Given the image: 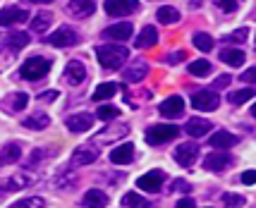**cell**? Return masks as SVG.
<instances>
[{"instance_id":"obj_36","label":"cell","mask_w":256,"mask_h":208,"mask_svg":"<svg viewBox=\"0 0 256 208\" xmlns=\"http://www.w3.org/2000/svg\"><path fill=\"white\" fill-rule=\"evenodd\" d=\"M256 96L254 88H240V91H234V94H230V103H234V106H242V103H246V100H252Z\"/></svg>"},{"instance_id":"obj_9","label":"cell","mask_w":256,"mask_h":208,"mask_svg":"<svg viewBox=\"0 0 256 208\" xmlns=\"http://www.w3.org/2000/svg\"><path fill=\"white\" fill-rule=\"evenodd\" d=\"M26 103H29V96L22 94V91H14V94H8L5 98L0 100V110L8 112V115H14V112L26 108Z\"/></svg>"},{"instance_id":"obj_44","label":"cell","mask_w":256,"mask_h":208,"mask_svg":"<svg viewBox=\"0 0 256 208\" xmlns=\"http://www.w3.org/2000/svg\"><path fill=\"white\" fill-rule=\"evenodd\" d=\"M184 58H187V53H184V50H175V53H168L166 55V62H168V65H178V62H182Z\"/></svg>"},{"instance_id":"obj_24","label":"cell","mask_w":256,"mask_h":208,"mask_svg":"<svg viewBox=\"0 0 256 208\" xmlns=\"http://www.w3.org/2000/svg\"><path fill=\"white\" fill-rule=\"evenodd\" d=\"M134 160V146L132 144H122V146H115L110 151V163L115 165H127Z\"/></svg>"},{"instance_id":"obj_22","label":"cell","mask_w":256,"mask_h":208,"mask_svg":"<svg viewBox=\"0 0 256 208\" xmlns=\"http://www.w3.org/2000/svg\"><path fill=\"white\" fill-rule=\"evenodd\" d=\"M211 130H213V122L211 120H201V118H192V120L184 124V132H187L190 136H194V139L206 136Z\"/></svg>"},{"instance_id":"obj_51","label":"cell","mask_w":256,"mask_h":208,"mask_svg":"<svg viewBox=\"0 0 256 208\" xmlns=\"http://www.w3.org/2000/svg\"><path fill=\"white\" fill-rule=\"evenodd\" d=\"M252 115H254V118H256V103H254V106H252Z\"/></svg>"},{"instance_id":"obj_19","label":"cell","mask_w":256,"mask_h":208,"mask_svg":"<svg viewBox=\"0 0 256 208\" xmlns=\"http://www.w3.org/2000/svg\"><path fill=\"white\" fill-rule=\"evenodd\" d=\"M29 34L24 32H10L5 34V38H2V48H8V50H12V53H17V50H22L24 46H29Z\"/></svg>"},{"instance_id":"obj_25","label":"cell","mask_w":256,"mask_h":208,"mask_svg":"<svg viewBox=\"0 0 256 208\" xmlns=\"http://www.w3.org/2000/svg\"><path fill=\"white\" fill-rule=\"evenodd\" d=\"M208 144H211L213 148H218V151H228L230 146L237 144V136L230 134V132H213L211 139H208Z\"/></svg>"},{"instance_id":"obj_39","label":"cell","mask_w":256,"mask_h":208,"mask_svg":"<svg viewBox=\"0 0 256 208\" xmlns=\"http://www.w3.org/2000/svg\"><path fill=\"white\" fill-rule=\"evenodd\" d=\"M118 112H120V110L115 108V106H100V108L96 110V118L103 120V122H110V120L118 118Z\"/></svg>"},{"instance_id":"obj_16","label":"cell","mask_w":256,"mask_h":208,"mask_svg":"<svg viewBox=\"0 0 256 208\" xmlns=\"http://www.w3.org/2000/svg\"><path fill=\"white\" fill-rule=\"evenodd\" d=\"M132 24L130 22H120V24H112L108 26L106 32H103V38H108V41H127V38H132Z\"/></svg>"},{"instance_id":"obj_20","label":"cell","mask_w":256,"mask_h":208,"mask_svg":"<svg viewBox=\"0 0 256 208\" xmlns=\"http://www.w3.org/2000/svg\"><path fill=\"white\" fill-rule=\"evenodd\" d=\"M146 74H148V62H146V60H134L132 65L124 70V82H130V84H139Z\"/></svg>"},{"instance_id":"obj_17","label":"cell","mask_w":256,"mask_h":208,"mask_svg":"<svg viewBox=\"0 0 256 208\" xmlns=\"http://www.w3.org/2000/svg\"><path fill=\"white\" fill-rule=\"evenodd\" d=\"M84 79H86V67L82 65L79 60L67 62V67H65V82L70 84V86H79Z\"/></svg>"},{"instance_id":"obj_32","label":"cell","mask_w":256,"mask_h":208,"mask_svg":"<svg viewBox=\"0 0 256 208\" xmlns=\"http://www.w3.org/2000/svg\"><path fill=\"white\" fill-rule=\"evenodd\" d=\"M156 17L160 24H178L180 20H182V17H180V10L170 8V5H163V8L156 12Z\"/></svg>"},{"instance_id":"obj_40","label":"cell","mask_w":256,"mask_h":208,"mask_svg":"<svg viewBox=\"0 0 256 208\" xmlns=\"http://www.w3.org/2000/svg\"><path fill=\"white\" fill-rule=\"evenodd\" d=\"M223 204L228 208H242L246 204V198L240 196V194H230V192H228V194H223Z\"/></svg>"},{"instance_id":"obj_33","label":"cell","mask_w":256,"mask_h":208,"mask_svg":"<svg viewBox=\"0 0 256 208\" xmlns=\"http://www.w3.org/2000/svg\"><path fill=\"white\" fill-rule=\"evenodd\" d=\"M190 74H194V77H208L211 74V62L208 60H194V62H190Z\"/></svg>"},{"instance_id":"obj_43","label":"cell","mask_w":256,"mask_h":208,"mask_svg":"<svg viewBox=\"0 0 256 208\" xmlns=\"http://www.w3.org/2000/svg\"><path fill=\"white\" fill-rule=\"evenodd\" d=\"M170 192H180V194H190L192 192V184L187 180H172V184H170Z\"/></svg>"},{"instance_id":"obj_23","label":"cell","mask_w":256,"mask_h":208,"mask_svg":"<svg viewBox=\"0 0 256 208\" xmlns=\"http://www.w3.org/2000/svg\"><path fill=\"white\" fill-rule=\"evenodd\" d=\"M22 158V144L12 142V144H5L2 148H0V168H5V165L10 163H17Z\"/></svg>"},{"instance_id":"obj_27","label":"cell","mask_w":256,"mask_h":208,"mask_svg":"<svg viewBox=\"0 0 256 208\" xmlns=\"http://www.w3.org/2000/svg\"><path fill=\"white\" fill-rule=\"evenodd\" d=\"M220 60H223L228 67H242L246 60V55L240 50V48H223L220 50Z\"/></svg>"},{"instance_id":"obj_50","label":"cell","mask_w":256,"mask_h":208,"mask_svg":"<svg viewBox=\"0 0 256 208\" xmlns=\"http://www.w3.org/2000/svg\"><path fill=\"white\" fill-rule=\"evenodd\" d=\"M26 2H38V5H46V2H53V0H26Z\"/></svg>"},{"instance_id":"obj_21","label":"cell","mask_w":256,"mask_h":208,"mask_svg":"<svg viewBox=\"0 0 256 208\" xmlns=\"http://www.w3.org/2000/svg\"><path fill=\"white\" fill-rule=\"evenodd\" d=\"M127 132H130V127L124 124V122H120V124H112V127H106V130L100 132L98 136H96V142L98 144H110V142H118V139H122V136H127Z\"/></svg>"},{"instance_id":"obj_42","label":"cell","mask_w":256,"mask_h":208,"mask_svg":"<svg viewBox=\"0 0 256 208\" xmlns=\"http://www.w3.org/2000/svg\"><path fill=\"white\" fill-rule=\"evenodd\" d=\"M213 2H216L223 12H234L240 5H242V0H213Z\"/></svg>"},{"instance_id":"obj_45","label":"cell","mask_w":256,"mask_h":208,"mask_svg":"<svg viewBox=\"0 0 256 208\" xmlns=\"http://www.w3.org/2000/svg\"><path fill=\"white\" fill-rule=\"evenodd\" d=\"M242 82L244 84H256V67H249L244 74H242Z\"/></svg>"},{"instance_id":"obj_18","label":"cell","mask_w":256,"mask_h":208,"mask_svg":"<svg viewBox=\"0 0 256 208\" xmlns=\"http://www.w3.org/2000/svg\"><path fill=\"white\" fill-rule=\"evenodd\" d=\"M184 112V98L182 96H170L160 103V115L163 118H180Z\"/></svg>"},{"instance_id":"obj_34","label":"cell","mask_w":256,"mask_h":208,"mask_svg":"<svg viewBox=\"0 0 256 208\" xmlns=\"http://www.w3.org/2000/svg\"><path fill=\"white\" fill-rule=\"evenodd\" d=\"M122 206L124 208H148V201H146L144 196H139V194L130 192V194H124L122 196Z\"/></svg>"},{"instance_id":"obj_7","label":"cell","mask_w":256,"mask_h":208,"mask_svg":"<svg viewBox=\"0 0 256 208\" xmlns=\"http://www.w3.org/2000/svg\"><path fill=\"white\" fill-rule=\"evenodd\" d=\"M163 180H166L163 170H151V172H146V175H142L136 180V186L148 192V194H158L163 189Z\"/></svg>"},{"instance_id":"obj_26","label":"cell","mask_w":256,"mask_h":208,"mask_svg":"<svg viewBox=\"0 0 256 208\" xmlns=\"http://www.w3.org/2000/svg\"><path fill=\"white\" fill-rule=\"evenodd\" d=\"M156 44H158V29L151 26V24L144 26L142 34L134 38V46H136V48H151V46H156Z\"/></svg>"},{"instance_id":"obj_1","label":"cell","mask_w":256,"mask_h":208,"mask_svg":"<svg viewBox=\"0 0 256 208\" xmlns=\"http://www.w3.org/2000/svg\"><path fill=\"white\" fill-rule=\"evenodd\" d=\"M96 58H98V62L106 70H118V67H122L127 62V58H130V50L120 44H106V46H98L96 48Z\"/></svg>"},{"instance_id":"obj_48","label":"cell","mask_w":256,"mask_h":208,"mask_svg":"<svg viewBox=\"0 0 256 208\" xmlns=\"http://www.w3.org/2000/svg\"><path fill=\"white\" fill-rule=\"evenodd\" d=\"M228 84H230V77H228V74L220 79H216V88H223V86H228Z\"/></svg>"},{"instance_id":"obj_46","label":"cell","mask_w":256,"mask_h":208,"mask_svg":"<svg viewBox=\"0 0 256 208\" xmlns=\"http://www.w3.org/2000/svg\"><path fill=\"white\" fill-rule=\"evenodd\" d=\"M242 184H256V170H246V172H242Z\"/></svg>"},{"instance_id":"obj_5","label":"cell","mask_w":256,"mask_h":208,"mask_svg":"<svg viewBox=\"0 0 256 208\" xmlns=\"http://www.w3.org/2000/svg\"><path fill=\"white\" fill-rule=\"evenodd\" d=\"M178 134H180V127H175V124H151L146 130V142L158 146V144L172 142Z\"/></svg>"},{"instance_id":"obj_38","label":"cell","mask_w":256,"mask_h":208,"mask_svg":"<svg viewBox=\"0 0 256 208\" xmlns=\"http://www.w3.org/2000/svg\"><path fill=\"white\" fill-rule=\"evenodd\" d=\"M10 208H46V201L41 196H29V198L17 201V204H12Z\"/></svg>"},{"instance_id":"obj_10","label":"cell","mask_w":256,"mask_h":208,"mask_svg":"<svg viewBox=\"0 0 256 208\" xmlns=\"http://www.w3.org/2000/svg\"><path fill=\"white\" fill-rule=\"evenodd\" d=\"M196 158H199V146L194 142H184L180 144L178 148H175V160H178L182 168H190V165L196 163Z\"/></svg>"},{"instance_id":"obj_2","label":"cell","mask_w":256,"mask_h":208,"mask_svg":"<svg viewBox=\"0 0 256 208\" xmlns=\"http://www.w3.org/2000/svg\"><path fill=\"white\" fill-rule=\"evenodd\" d=\"M50 67H53V62H50L48 58L36 55V58H29V60L20 67V74H22V79H26V82H38V79H44L46 74L50 72Z\"/></svg>"},{"instance_id":"obj_31","label":"cell","mask_w":256,"mask_h":208,"mask_svg":"<svg viewBox=\"0 0 256 208\" xmlns=\"http://www.w3.org/2000/svg\"><path fill=\"white\" fill-rule=\"evenodd\" d=\"M53 24V14L48 10H44V12H38L36 17L32 20V32H36V34H44V32H48V26Z\"/></svg>"},{"instance_id":"obj_47","label":"cell","mask_w":256,"mask_h":208,"mask_svg":"<svg viewBox=\"0 0 256 208\" xmlns=\"http://www.w3.org/2000/svg\"><path fill=\"white\" fill-rule=\"evenodd\" d=\"M178 208H194V201H192V198H180Z\"/></svg>"},{"instance_id":"obj_49","label":"cell","mask_w":256,"mask_h":208,"mask_svg":"<svg viewBox=\"0 0 256 208\" xmlns=\"http://www.w3.org/2000/svg\"><path fill=\"white\" fill-rule=\"evenodd\" d=\"M58 98V91H44V96H41V100H53Z\"/></svg>"},{"instance_id":"obj_3","label":"cell","mask_w":256,"mask_h":208,"mask_svg":"<svg viewBox=\"0 0 256 208\" xmlns=\"http://www.w3.org/2000/svg\"><path fill=\"white\" fill-rule=\"evenodd\" d=\"M36 180H38V175H34L29 170H20V172H14V175L0 180V194H10V192L26 189V186H32Z\"/></svg>"},{"instance_id":"obj_13","label":"cell","mask_w":256,"mask_h":208,"mask_svg":"<svg viewBox=\"0 0 256 208\" xmlns=\"http://www.w3.org/2000/svg\"><path fill=\"white\" fill-rule=\"evenodd\" d=\"M67 130L72 132V134H82V132H89L91 124H94V115L91 112H74V115H70L65 120Z\"/></svg>"},{"instance_id":"obj_28","label":"cell","mask_w":256,"mask_h":208,"mask_svg":"<svg viewBox=\"0 0 256 208\" xmlns=\"http://www.w3.org/2000/svg\"><path fill=\"white\" fill-rule=\"evenodd\" d=\"M84 206L86 208H106L108 206V194L100 189H89L84 194Z\"/></svg>"},{"instance_id":"obj_37","label":"cell","mask_w":256,"mask_h":208,"mask_svg":"<svg viewBox=\"0 0 256 208\" xmlns=\"http://www.w3.org/2000/svg\"><path fill=\"white\" fill-rule=\"evenodd\" d=\"M194 46L199 48L201 53H208L213 48V38L208 36V34H204V32H199V34H194Z\"/></svg>"},{"instance_id":"obj_14","label":"cell","mask_w":256,"mask_h":208,"mask_svg":"<svg viewBox=\"0 0 256 208\" xmlns=\"http://www.w3.org/2000/svg\"><path fill=\"white\" fill-rule=\"evenodd\" d=\"M26 20H29V12L24 10V8L12 5V8H2L0 10V26H12V24L26 22Z\"/></svg>"},{"instance_id":"obj_4","label":"cell","mask_w":256,"mask_h":208,"mask_svg":"<svg viewBox=\"0 0 256 208\" xmlns=\"http://www.w3.org/2000/svg\"><path fill=\"white\" fill-rule=\"evenodd\" d=\"M46 44L56 46V48H70L79 44V32L72 26H58L50 36H46Z\"/></svg>"},{"instance_id":"obj_8","label":"cell","mask_w":256,"mask_h":208,"mask_svg":"<svg viewBox=\"0 0 256 208\" xmlns=\"http://www.w3.org/2000/svg\"><path fill=\"white\" fill-rule=\"evenodd\" d=\"M192 106L196 110H201V112H208V110H216L220 106V98H218L216 91H196L192 96Z\"/></svg>"},{"instance_id":"obj_41","label":"cell","mask_w":256,"mask_h":208,"mask_svg":"<svg viewBox=\"0 0 256 208\" xmlns=\"http://www.w3.org/2000/svg\"><path fill=\"white\" fill-rule=\"evenodd\" d=\"M246 36H249V29H234L230 36H225V44H244Z\"/></svg>"},{"instance_id":"obj_29","label":"cell","mask_w":256,"mask_h":208,"mask_svg":"<svg viewBox=\"0 0 256 208\" xmlns=\"http://www.w3.org/2000/svg\"><path fill=\"white\" fill-rule=\"evenodd\" d=\"M22 124L26 130H46L50 124V118H48V112H34L29 118H24Z\"/></svg>"},{"instance_id":"obj_15","label":"cell","mask_w":256,"mask_h":208,"mask_svg":"<svg viewBox=\"0 0 256 208\" xmlns=\"http://www.w3.org/2000/svg\"><path fill=\"white\" fill-rule=\"evenodd\" d=\"M67 12L77 20H86L96 12V2L94 0H70L67 2Z\"/></svg>"},{"instance_id":"obj_12","label":"cell","mask_w":256,"mask_h":208,"mask_svg":"<svg viewBox=\"0 0 256 208\" xmlns=\"http://www.w3.org/2000/svg\"><path fill=\"white\" fill-rule=\"evenodd\" d=\"M136 8H139L136 0H106V12L110 17H127L136 12Z\"/></svg>"},{"instance_id":"obj_11","label":"cell","mask_w":256,"mask_h":208,"mask_svg":"<svg viewBox=\"0 0 256 208\" xmlns=\"http://www.w3.org/2000/svg\"><path fill=\"white\" fill-rule=\"evenodd\" d=\"M98 158V148L94 144H84V146H77L74 154H72V168H82V165H91Z\"/></svg>"},{"instance_id":"obj_6","label":"cell","mask_w":256,"mask_h":208,"mask_svg":"<svg viewBox=\"0 0 256 208\" xmlns=\"http://www.w3.org/2000/svg\"><path fill=\"white\" fill-rule=\"evenodd\" d=\"M232 163H234V158L228 154V151H213V154L206 156L204 168H206V170H211V172H225Z\"/></svg>"},{"instance_id":"obj_30","label":"cell","mask_w":256,"mask_h":208,"mask_svg":"<svg viewBox=\"0 0 256 208\" xmlns=\"http://www.w3.org/2000/svg\"><path fill=\"white\" fill-rule=\"evenodd\" d=\"M120 84H115V82H106V84H98L96 86V91H94V100H108L112 98L118 91H120Z\"/></svg>"},{"instance_id":"obj_35","label":"cell","mask_w":256,"mask_h":208,"mask_svg":"<svg viewBox=\"0 0 256 208\" xmlns=\"http://www.w3.org/2000/svg\"><path fill=\"white\" fill-rule=\"evenodd\" d=\"M56 154H58L56 148H36V151L32 154V158L26 160V170H29L32 165H36V163H41V160H46V158H53Z\"/></svg>"}]
</instances>
